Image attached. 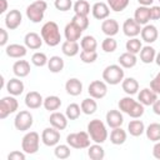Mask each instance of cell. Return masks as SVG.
I'll list each match as a JSON object with an SVG mask.
<instances>
[{"label": "cell", "mask_w": 160, "mask_h": 160, "mask_svg": "<svg viewBox=\"0 0 160 160\" xmlns=\"http://www.w3.org/2000/svg\"><path fill=\"white\" fill-rule=\"evenodd\" d=\"M65 90L71 96H78L82 92V82L78 78H70L65 82Z\"/></svg>", "instance_id": "cell-24"}, {"label": "cell", "mask_w": 160, "mask_h": 160, "mask_svg": "<svg viewBox=\"0 0 160 160\" xmlns=\"http://www.w3.org/2000/svg\"><path fill=\"white\" fill-rule=\"evenodd\" d=\"M5 52L8 56L14 58V59H20L24 58L28 52V48L21 44H10L5 48Z\"/></svg>", "instance_id": "cell-23"}, {"label": "cell", "mask_w": 160, "mask_h": 160, "mask_svg": "<svg viewBox=\"0 0 160 160\" xmlns=\"http://www.w3.org/2000/svg\"><path fill=\"white\" fill-rule=\"evenodd\" d=\"M125 48H126V51L136 55L142 49V44H141V40L138 38H129V40L125 44Z\"/></svg>", "instance_id": "cell-40"}, {"label": "cell", "mask_w": 160, "mask_h": 160, "mask_svg": "<svg viewBox=\"0 0 160 160\" xmlns=\"http://www.w3.org/2000/svg\"><path fill=\"white\" fill-rule=\"evenodd\" d=\"M8 39H9L8 31H6L4 28H1V29H0V45H1V46H5L6 42H8Z\"/></svg>", "instance_id": "cell-53"}, {"label": "cell", "mask_w": 160, "mask_h": 160, "mask_svg": "<svg viewBox=\"0 0 160 160\" xmlns=\"http://www.w3.org/2000/svg\"><path fill=\"white\" fill-rule=\"evenodd\" d=\"M39 146H40V135L36 131H29L24 135L21 140V149L24 152L32 155L38 152Z\"/></svg>", "instance_id": "cell-7"}, {"label": "cell", "mask_w": 160, "mask_h": 160, "mask_svg": "<svg viewBox=\"0 0 160 160\" xmlns=\"http://www.w3.org/2000/svg\"><path fill=\"white\" fill-rule=\"evenodd\" d=\"M118 61H119V65L122 66L124 69H131V68H134L136 65L138 58H136L135 54H131V52L126 51V52H122L119 56Z\"/></svg>", "instance_id": "cell-28"}, {"label": "cell", "mask_w": 160, "mask_h": 160, "mask_svg": "<svg viewBox=\"0 0 160 160\" xmlns=\"http://www.w3.org/2000/svg\"><path fill=\"white\" fill-rule=\"evenodd\" d=\"M25 158H26V152L18 150H14L8 155V160H25Z\"/></svg>", "instance_id": "cell-51"}, {"label": "cell", "mask_w": 160, "mask_h": 160, "mask_svg": "<svg viewBox=\"0 0 160 160\" xmlns=\"http://www.w3.org/2000/svg\"><path fill=\"white\" fill-rule=\"evenodd\" d=\"M54 154L58 159H68L71 154V150H70V145L68 144H58L54 149Z\"/></svg>", "instance_id": "cell-43"}, {"label": "cell", "mask_w": 160, "mask_h": 160, "mask_svg": "<svg viewBox=\"0 0 160 160\" xmlns=\"http://www.w3.org/2000/svg\"><path fill=\"white\" fill-rule=\"evenodd\" d=\"M48 61H49V59H48L46 54H45V52H41V51H36V52H34L32 56H31V62H32V65H35V66H38V68H42V66L48 65Z\"/></svg>", "instance_id": "cell-45"}, {"label": "cell", "mask_w": 160, "mask_h": 160, "mask_svg": "<svg viewBox=\"0 0 160 160\" xmlns=\"http://www.w3.org/2000/svg\"><path fill=\"white\" fill-rule=\"evenodd\" d=\"M41 141L46 146H56L60 141V131L54 126L45 128L41 132Z\"/></svg>", "instance_id": "cell-11"}, {"label": "cell", "mask_w": 160, "mask_h": 160, "mask_svg": "<svg viewBox=\"0 0 160 160\" xmlns=\"http://www.w3.org/2000/svg\"><path fill=\"white\" fill-rule=\"evenodd\" d=\"M150 18H151V20L160 19V5H152L150 8Z\"/></svg>", "instance_id": "cell-52"}, {"label": "cell", "mask_w": 160, "mask_h": 160, "mask_svg": "<svg viewBox=\"0 0 160 160\" xmlns=\"http://www.w3.org/2000/svg\"><path fill=\"white\" fill-rule=\"evenodd\" d=\"M158 100V94L150 88H144L138 94V101H140L144 106H150Z\"/></svg>", "instance_id": "cell-18"}, {"label": "cell", "mask_w": 160, "mask_h": 160, "mask_svg": "<svg viewBox=\"0 0 160 160\" xmlns=\"http://www.w3.org/2000/svg\"><path fill=\"white\" fill-rule=\"evenodd\" d=\"M122 32L128 38H136L141 32V25L134 18H129L122 24Z\"/></svg>", "instance_id": "cell-12"}, {"label": "cell", "mask_w": 160, "mask_h": 160, "mask_svg": "<svg viewBox=\"0 0 160 160\" xmlns=\"http://www.w3.org/2000/svg\"><path fill=\"white\" fill-rule=\"evenodd\" d=\"M119 22L115 19H105L101 22V30L106 36H115L119 32Z\"/></svg>", "instance_id": "cell-25"}, {"label": "cell", "mask_w": 160, "mask_h": 160, "mask_svg": "<svg viewBox=\"0 0 160 160\" xmlns=\"http://www.w3.org/2000/svg\"><path fill=\"white\" fill-rule=\"evenodd\" d=\"M40 35L44 40V42L48 46H56L60 44L61 41V34H60V29L58 26V24L55 21H46L40 30Z\"/></svg>", "instance_id": "cell-2"}, {"label": "cell", "mask_w": 160, "mask_h": 160, "mask_svg": "<svg viewBox=\"0 0 160 160\" xmlns=\"http://www.w3.org/2000/svg\"><path fill=\"white\" fill-rule=\"evenodd\" d=\"M140 60L144 64H151L152 61H155V56H156V51L151 45H145L142 46V49L140 50Z\"/></svg>", "instance_id": "cell-31"}, {"label": "cell", "mask_w": 160, "mask_h": 160, "mask_svg": "<svg viewBox=\"0 0 160 160\" xmlns=\"http://www.w3.org/2000/svg\"><path fill=\"white\" fill-rule=\"evenodd\" d=\"M151 106H152V111H154L156 115H160V99H158Z\"/></svg>", "instance_id": "cell-55"}, {"label": "cell", "mask_w": 160, "mask_h": 160, "mask_svg": "<svg viewBox=\"0 0 160 160\" xmlns=\"http://www.w3.org/2000/svg\"><path fill=\"white\" fill-rule=\"evenodd\" d=\"M72 6H74V12L78 15L88 16L90 12V4L86 0H78Z\"/></svg>", "instance_id": "cell-42"}, {"label": "cell", "mask_w": 160, "mask_h": 160, "mask_svg": "<svg viewBox=\"0 0 160 160\" xmlns=\"http://www.w3.org/2000/svg\"><path fill=\"white\" fill-rule=\"evenodd\" d=\"M54 6L59 11H68L72 8V1L71 0H55Z\"/></svg>", "instance_id": "cell-49"}, {"label": "cell", "mask_w": 160, "mask_h": 160, "mask_svg": "<svg viewBox=\"0 0 160 160\" xmlns=\"http://www.w3.org/2000/svg\"><path fill=\"white\" fill-rule=\"evenodd\" d=\"M48 4L44 0H35L26 8V16L31 22H40L44 19Z\"/></svg>", "instance_id": "cell-5"}, {"label": "cell", "mask_w": 160, "mask_h": 160, "mask_svg": "<svg viewBox=\"0 0 160 160\" xmlns=\"http://www.w3.org/2000/svg\"><path fill=\"white\" fill-rule=\"evenodd\" d=\"M90 135L88 131H78V132H70L66 136V144L70 145V148L74 149H88L90 146Z\"/></svg>", "instance_id": "cell-6"}, {"label": "cell", "mask_w": 160, "mask_h": 160, "mask_svg": "<svg viewBox=\"0 0 160 160\" xmlns=\"http://www.w3.org/2000/svg\"><path fill=\"white\" fill-rule=\"evenodd\" d=\"M118 48V42L112 36H106L101 42V49L105 52H114Z\"/></svg>", "instance_id": "cell-46"}, {"label": "cell", "mask_w": 160, "mask_h": 160, "mask_svg": "<svg viewBox=\"0 0 160 160\" xmlns=\"http://www.w3.org/2000/svg\"><path fill=\"white\" fill-rule=\"evenodd\" d=\"M80 48L81 50H86V51H96L98 41L92 35H85L80 40Z\"/></svg>", "instance_id": "cell-39"}, {"label": "cell", "mask_w": 160, "mask_h": 160, "mask_svg": "<svg viewBox=\"0 0 160 160\" xmlns=\"http://www.w3.org/2000/svg\"><path fill=\"white\" fill-rule=\"evenodd\" d=\"M88 92L91 98H94L95 100L96 99H102L106 96L108 94V85L105 81L102 80H94L89 84V88H88Z\"/></svg>", "instance_id": "cell-10"}, {"label": "cell", "mask_w": 160, "mask_h": 160, "mask_svg": "<svg viewBox=\"0 0 160 160\" xmlns=\"http://www.w3.org/2000/svg\"><path fill=\"white\" fill-rule=\"evenodd\" d=\"M98 59V52L96 51H86L81 50L80 51V60L85 64H92Z\"/></svg>", "instance_id": "cell-48"}, {"label": "cell", "mask_w": 160, "mask_h": 160, "mask_svg": "<svg viewBox=\"0 0 160 160\" xmlns=\"http://www.w3.org/2000/svg\"><path fill=\"white\" fill-rule=\"evenodd\" d=\"M68 116L59 111H52L49 116V122L51 126H54L58 130H64L68 126Z\"/></svg>", "instance_id": "cell-17"}, {"label": "cell", "mask_w": 160, "mask_h": 160, "mask_svg": "<svg viewBox=\"0 0 160 160\" xmlns=\"http://www.w3.org/2000/svg\"><path fill=\"white\" fill-rule=\"evenodd\" d=\"M19 108V102L15 99V96H4L0 100V119H6L10 114H14Z\"/></svg>", "instance_id": "cell-9"}, {"label": "cell", "mask_w": 160, "mask_h": 160, "mask_svg": "<svg viewBox=\"0 0 160 160\" xmlns=\"http://www.w3.org/2000/svg\"><path fill=\"white\" fill-rule=\"evenodd\" d=\"M159 2H160V0H159Z\"/></svg>", "instance_id": "cell-59"}, {"label": "cell", "mask_w": 160, "mask_h": 160, "mask_svg": "<svg viewBox=\"0 0 160 160\" xmlns=\"http://www.w3.org/2000/svg\"><path fill=\"white\" fill-rule=\"evenodd\" d=\"M155 62H156V65H158V66H160V51H159V52H156V56H155Z\"/></svg>", "instance_id": "cell-58"}, {"label": "cell", "mask_w": 160, "mask_h": 160, "mask_svg": "<svg viewBox=\"0 0 160 160\" xmlns=\"http://www.w3.org/2000/svg\"><path fill=\"white\" fill-rule=\"evenodd\" d=\"M145 134L146 138L150 141H160V124L159 122H151L145 128Z\"/></svg>", "instance_id": "cell-35"}, {"label": "cell", "mask_w": 160, "mask_h": 160, "mask_svg": "<svg viewBox=\"0 0 160 160\" xmlns=\"http://www.w3.org/2000/svg\"><path fill=\"white\" fill-rule=\"evenodd\" d=\"M141 40L145 41L146 44H152L158 40V36H159V31H158V28L155 25H151V24H146L141 28Z\"/></svg>", "instance_id": "cell-14"}, {"label": "cell", "mask_w": 160, "mask_h": 160, "mask_svg": "<svg viewBox=\"0 0 160 160\" xmlns=\"http://www.w3.org/2000/svg\"><path fill=\"white\" fill-rule=\"evenodd\" d=\"M42 106L45 108V110L52 112V111H56V110L61 106V100H60V98L56 96V95H50V96H46V98L44 99Z\"/></svg>", "instance_id": "cell-37"}, {"label": "cell", "mask_w": 160, "mask_h": 160, "mask_svg": "<svg viewBox=\"0 0 160 160\" xmlns=\"http://www.w3.org/2000/svg\"><path fill=\"white\" fill-rule=\"evenodd\" d=\"M118 106H119V110L121 112H125L128 114L130 118L132 119H139L144 115L145 112V109H144V105L140 102V101H136L131 98V95H128V96H124L119 100L118 102Z\"/></svg>", "instance_id": "cell-1"}, {"label": "cell", "mask_w": 160, "mask_h": 160, "mask_svg": "<svg viewBox=\"0 0 160 160\" xmlns=\"http://www.w3.org/2000/svg\"><path fill=\"white\" fill-rule=\"evenodd\" d=\"M150 89L154 90L156 94H160V71L154 76V79L150 81Z\"/></svg>", "instance_id": "cell-50"}, {"label": "cell", "mask_w": 160, "mask_h": 160, "mask_svg": "<svg viewBox=\"0 0 160 160\" xmlns=\"http://www.w3.org/2000/svg\"><path fill=\"white\" fill-rule=\"evenodd\" d=\"M121 88L128 95H135L139 91V82L135 78H124L121 81Z\"/></svg>", "instance_id": "cell-29"}, {"label": "cell", "mask_w": 160, "mask_h": 160, "mask_svg": "<svg viewBox=\"0 0 160 160\" xmlns=\"http://www.w3.org/2000/svg\"><path fill=\"white\" fill-rule=\"evenodd\" d=\"M30 64L26 60H16L12 65V72L18 78H25L30 74Z\"/></svg>", "instance_id": "cell-27"}, {"label": "cell", "mask_w": 160, "mask_h": 160, "mask_svg": "<svg viewBox=\"0 0 160 160\" xmlns=\"http://www.w3.org/2000/svg\"><path fill=\"white\" fill-rule=\"evenodd\" d=\"M34 124L32 114L28 110H20L15 119H14V126L19 131H28Z\"/></svg>", "instance_id": "cell-8"}, {"label": "cell", "mask_w": 160, "mask_h": 160, "mask_svg": "<svg viewBox=\"0 0 160 160\" xmlns=\"http://www.w3.org/2000/svg\"><path fill=\"white\" fill-rule=\"evenodd\" d=\"M134 19L142 26L149 24V21L151 20V18H150V8L149 6H142V5L136 8V10L134 12Z\"/></svg>", "instance_id": "cell-26"}, {"label": "cell", "mask_w": 160, "mask_h": 160, "mask_svg": "<svg viewBox=\"0 0 160 160\" xmlns=\"http://www.w3.org/2000/svg\"><path fill=\"white\" fill-rule=\"evenodd\" d=\"M24 42H25V46L28 49H31V50H38L40 49V46L42 45L44 40L41 38V35H39L38 32H34V31H30L25 35L24 38Z\"/></svg>", "instance_id": "cell-20"}, {"label": "cell", "mask_w": 160, "mask_h": 160, "mask_svg": "<svg viewBox=\"0 0 160 160\" xmlns=\"http://www.w3.org/2000/svg\"><path fill=\"white\" fill-rule=\"evenodd\" d=\"M126 131L124 129H121V126L119 128H114L110 132V141L114 145H122L126 141Z\"/></svg>", "instance_id": "cell-32"}, {"label": "cell", "mask_w": 160, "mask_h": 160, "mask_svg": "<svg viewBox=\"0 0 160 160\" xmlns=\"http://www.w3.org/2000/svg\"><path fill=\"white\" fill-rule=\"evenodd\" d=\"M154 1L155 0H138V2L140 5H142V6H150V5L154 4Z\"/></svg>", "instance_id": "cell-57"}, {"label": "cell", "mask_w": 160, "mask_h": 160, "mask_svg": "<svg viewBox=\"0 0 160 160\" xmlns=\"http://www.w3.org/2000/svg\"><path fill=\"white\" fill-rule=\"evenodd\" d=\"M88 134L90 135L91 141L98 142V144H102L108 139L106 126L100 119L90 120V122L88 124Z\"/></svg>", "instance_id": "cell-3"}, {"label": "cell", "mask_w": 160, "mask_h": 160, "mask_svg": "<svg viewBox=\"0 0 160 160\" xmlns=\"http://www.w3.org/2000/svg\"><path fill=\"white\" fill-rule=\"evenodd\" d=\"M44 104V98L41 96L40 92L38 91H29L25 95V105L29 109H39L41 105Z\"/></svg>", "instance_id": "cell-19"}, {"label": "cell", "mask_w": 160, "mask_h": 160, "mask_svg": "<svg viewBox=\"0 0 160 160\" xmlns=\"http://www.w3.org/2000/svg\"><path fill=\"white\" fill-rule=\"evenodd\" d=\"M1 8H0V14H5L8 10V1L6 0H0Z\"/></svg>", "instance_id": "cell-56"}, {"label": "cell", "mask_w": 160, "mask_h": 160, "mask_svg": "<svg viewBox=\"0 0 160 160\" xmlns=\"http://www.w3.org/2000/svg\"><path fill=\"white\" fill-rule=\"evenodd\" d=\"M64 66H65V62H64L62 58H60L58 55L51 56L49 59V61H48V68H49L50 72H52V74L61 72L64 70Z\"/></svg>", "instance_id": "cell-33"}, {"label": "cell", "mask_w": 160, "mask_h": 160, "mask_svg": "<svg viewBox=\"0 0 160 160\" xmlns=\"http://www.w3.org/2000/svg\"><path fill=\"white\" fill-rule=\"evenodd\" d=\"M71 21H72L76 26H79L82 31L89 28V19H88V16H85V15H78V14H75V15L72 16Z\"/></svg>", "instance_id": "cell-47"}, {"label": "cell", "mask_w": 160, "mask_h": 160, "mask_svg": "<svg viewBox=\"0 0 160 160\" xmlns=\"http://www.w3.org/2000/svg\"><path fill=\"white\" fill-rule=\"evenodd\" d=\"M80 49V45L78 44V41H69V40H65L62 44H61V51L64 55L69 56V58H72L75 55L79 54V50Z\"/></svg>", "instance_id": "cell-30"}, {"label": "cell", "mask_w": 160, "mask_h": 160, "mask_svg": "<svg viewBox=\"0 0 160 160\" xmlns=\"http://www.w3.org/2000/svg\"><path fill=\"white\" fill-rule=\"evenodd\" d=\"M22 21V15L21 12L18 10V9H12L10 10L6 16H5V26L9 29V30H15L20 26Z\"/></svg>", "instance_id": "cell-13"}, {"label": "cell", "mask_w": 160, "mask_h": 160, "mask_svg": "<svg viewBox=\"0 0 160 160\" xmlns=\"http://www.w3.org/2000/svg\"><path fill=\"white\" fill-rule=\"evenodd\" d=\"M110 10L115 11V12H120L122 10H125L130 2V0H106Z\"/></svg>", "instance_id": "cell-44"}, {"label": "cell", "mask_w": 160, "mask_h": 160, "mask_svg": "<svg viewBox=\"0 0 160 160\" xmlns=\"http://www.w3.org/2000/svg\"><path fill=\"white\" fill-rule=\"evenodd\" d=\"M88 156L91 160H102L105 158V150L101 144L95 142L88 148Z\"/></svg>", "instance_id": "cell-34"}, {"label": "cell", "mask_w": 160, "mask_h": 160, "mask_svg": "<svg viewBox=\"0 0 160 160\" xmlns=\"http://www.w3.org/2000/svg\"><path fill=\"white\" fill-rule=\"evenodd\" d=\"M81 112H82V111H81V108H80V105L76 104V102L69 104V105L66 106V110H65V115L68 116L69 120H76V119H79V116H80Z\"/></svg>", "instance_id": "cell-41"}, {"label": "cell", "mask_w": 160, "mask_h": 160, "mask_svg": "<svg viewBox=\"0 0 160 160\" xmlns=\"http://www.w3.org/2000/svg\"><path fill=\"white\" fill-rule=\"evenodd\" d=\"M6 91L10 94V95H12V96H19V95H21L22 92H24V82H22V80H20L18 76L16 78H12V79H10L8 82H6Z\"/></svg>", "instance_id": "cell-21"}, {"label": "cell", "mask_w": 160, "mask_h": 160, "mask_svg": "<svg viewBox=\"0 0 160 160\" xmlns=\"http://www.w3.org/2000/svg\"><path fill=\"white\" fill-rule=\"evenodd\" d=\"M152 156L155 159H159L160 160V141H156L154 148H152Z\"/></svg>", "instance_id": "cell-54"}, {"label": "cell", "mask_w": 160, "mask_h": 160, "mask_svg": "<svg viewBox=\"0 0 160 160\" xmlns=\"http://www.w3.org/2000/svg\"><path fill=\"white\" fill-rule=\"evenodd\" d=\"M80 108H81V111L85 115H92L98 110V104H96L95 99L90 96V98H86V99H84L81 101Z\"/></svg>", "instance_id": "cell-38"}, {"label": "cell", "mask_w": 160, "mask_h": 160, "mask_svg": "<svg viewBox=\"0 0 160 160\" xmlns=\"http://www.w3.org/2000/svg\"><path fill=\"white\" fill-rule=\"evenodd\" d=\"M91 14L96 20H105L110 15V8L106 2L98 1L91 8Z\"/></svg>", "instance_id": "cell-15"}, {"label": "cell", "mask_w": 160, "mask_h": 160, "mask_svg": "<svg viewBox=\"0 0 160 160\" xmlns=\"http://www.w3.org/2000/svg\"><path fill=\"white\" fill-rule=\"evenodd\" d=\"M125 72L122 66L118 64L108 65L102 71V80L109 85H118L124 80Z\"/></svg>", "instance_id": "cell-4"}, {"label": "cell", "mask_w": 160, "mask_h": 160, "mask_svg": "<svg viewBox=\"0 0 160 160\" xmlns=\"http://www.w3.org/2000/svg\"><path fill=\"white\" fill-rule=\"evenodd\" d=\"M128 131L131 136H140L145 132V125L141 120H131L128 125Z\"/></svg>", "instance_id": "cell-36"}, {"label": "cell", "mask_w": 160, "mask_h": 160, "mask_svg": "<svg viewBox=\"0 0 160 160\" xmlns=\"http://www.w3.org/2000/svg\"><path fill=\"white\" fill-rule=\"evenodd\" d=\"M64 35H65V39L69 41H78L82 35V30L79 26H76L72 21H70L69 24L65 25Z\"/></svg>", "instance_id": "cell-22"}, {"label": "cell", "mask_w": 160, "mask_h": 160, "mask_svg": "<svg viewBox=\"0 0 160 160\" xmlns=\"http://www.w3.org/2000/svg\"><path fill=\"white\" fill-rule=\"evenodd\" d=\"M105 120H106V124L109 128L114 129V128H119L124 124V116L121 114V111L119 110H115V109H111L106 112L105 115Z\"/></svg>", "instance_id": "cell-16"}]
</instances>
